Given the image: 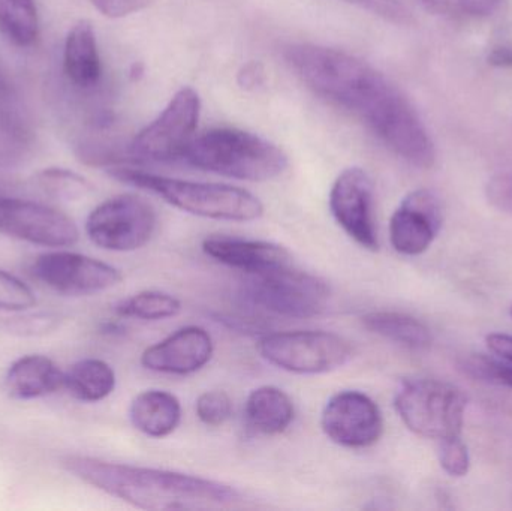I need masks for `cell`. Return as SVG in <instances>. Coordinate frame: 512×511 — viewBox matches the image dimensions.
<instances>
[{
  "instance_id": "22",
  "label": "cell",
  "mask_w": 512,
  "mask_h": 511,
  "mask_svg": "<svg viewBox=\"0 0 512 511\" xmlns=\"http://www.w3.org/2000/svg\"><path fill=\"white\" fill-rule=\"evenodd\" d=\"M65 389L81 402H99L116 389V372L101 359H83L65 372Z\"/></svg>"
},
{
  "instance_id": "17",
  "label": "cell",
  "mask_w": 512,
  "mask_h": 511,
  "mask_svg": "<svg viewBox=\"0 0 512 511\" xmlns=\"http://www.w3.org/2000/svg\"><path fill=\"white\" fill-rule=\"evenodd\" d=\"M3 386L5 392L18 401L44 398L65 387V372L47 356L30 354L9 366Z\"/></svg>"
},
{
  "instance_id": "1",
  "label": "cell",
  "mask_w": 512,
  "mask_h": 511,
  "mask_svg": "<svg viewBox=\"0 0 512 511\" xmlns=\"http://www.w3.org/2000/svg\"><path fill=\"white\" fill-rule=\"evenodd\" d=\"M286 60L310 90L366 123L399 158L421 170L435 165L426 126L405 95L369 63L345 51L295 44Z\"/></svg>"
},
{
  "instance_id": "8",
  "label": "cell",
  "mask_w": 512,
  "mask_h": 511,
  "mask_svg": "<svg viewBox=\"0 0 512 511\" xmlns=\"http://www.w3.org/2000/svg\"><path fill=\"white\" fill-rule=\"evenodd\" d=\"M158 216L152 204L137 195L110 198L92 210L86 233L99 248L113 252H132L152 239Z\"/></svg>"
},
{
  "instance_id": "15",
  "label": "cell",
  "mask_w": 512,
  "mask_h": 511,
  "mask_svg": "<svg viewBox=\"0 0 512 511\" xmlns=\"http://www.w3.org/2000/svg\"><path fill=\"white\" fill-rule=\"evenodd\" d=\"M215 345L203 327H182L141 354V365L152 372L191 375L212 360Z\"/></svg>"
},
{
  "instance_id": "2",
  "label": "cell",
  "mask_w": 512,
  "mask_h": 511,
  "mask_svg": "<svg viewBox=\"0 0 512 511\" xmlns=\"http://www.w3.org/2000/svg\"><path fill=\"white\" fill-rule=\"evenodd\" d=\"M69 474L111 497L143 510H236L248 506L233 486L191 474L116 464L90 456L60 461Z\"/></svg>"
},
{
  "instance_id": "35",
  "label": "cell",
  "mask_w": 512,
  "mask_h": 511,
  "mask_svg": "<svg viewBox=\"0 0 512 511\" xmlns=\"http://www.w3.org/2000/svg\"><path fill=\"white\" fill-rule=\"evenodd\" d=\"M487 347L495 353L499 359L512 363V336L505 333H492L487 336Z\"/></svg>"
},
{
  "instance_id": "24",
  "label": "cell",
  "mask_w": 512,
  "mask_h": 511,
  "mask_svg": "<svg viewBox=\"0 0 512 511\" xmlns=\"http://www.w3.org/2000/svg\"><path fill=\"white\" fill-rule=\"evenodd\" d=\"M182 311V303L177 297L164 291H141L116 306L120 317L137 318L143 321H159L176 317Z\"/></svg>"
},
{
  "instance_id": "28",
  "label": "cell",
  "mask_w": 512,
  "mask_h": 511,
  "mask_svg": "<svg viewBox=\"0 0 512 511\" xmlns=\"http://www.w3.org/2000/svg\"><path fill=\"white\" fill-rule=\"evenodd\" d=\"M198 419L207 426H222L233 416V402L230 396L219 390L203 393L195 405Z\"/></svg>"
},
{
  "instance_id": "20",
  "label": "cell",
  "mask_w": 512,
  "mask_h": 511,
  "mask_svg": "<svg viewBox=\"0 0 512 511\" xmlns=\"http://www.w3.org/2000/svg\"><path fill=\"white\" fill-rule=\"evenodd\" d=\"M246 420L262 435L283 434L294 422L295 410L291 398L274 386H262L249 395L245 407Z\"/></svg>"
},
{
  "instance_id": "39",
  "label": "cell",
  "mask_w": 512,
  "mask_h": 511,
  "mask_svg": "<svg viewBox=\"0 0 512 511\" xmlns=\"http://www.w3.org/2000/svg\"><path fill=\"white\" fill-rule=\"evenodd\" d=\"M511 315H512V306H511Z\"/></svg>"
},
{
  "instance_id": "23",
  "label": "cell",
  "mask_w": 512,
  "mask_h": 511,
  "mask_svg": "<svg viewBox=\"0 0 512 511\" xmlns=\"http://www.w3.org/2000/svg\"><path fill=\"white\" fill-rule=\"evenodd\" d=\"M0 33L17 47H30L39 35L33 0H0Z\"/></svg>"
},
{
  "instance_id": "26",
  "label": "cell",
  "mask_w": 512,
  "mask_h": 511,
  "mask_svg": "<svg viewBox=\"0 0 512 511\" xmlns=\"http://www.w3.org/2000/svg\"><path fill=\"white\" fill-rule=\"evenodd\" d=\"M460 369L474 380L512 390V363L483 354H472L460 362Z\"/></svg>"
},
{
  "instance_id": "29",
  "label": "cell",
  "mask_w": 512,
  "mask_h": 511,
  "mask_svg": "<svg viewBox=\"0 0 512 511\" xmlns=\"http://www.w3.org/2000/svg\"><path fill=\"white\" fill-rule=\"evenodd\" d=\"M439 462L448 476L465 477L471 470V455L468 446L462 441V437L441 441L439 447Z\"/></svg>"
},
{
  "instance_id": "10",
  "label": "cell",
  "mask_w": 512,
  "mask_h": 511,
  "mask_svg": "<svg viewBox=\"0 0 512 511\" xmlns=\"http://www.w3.org/2000/svg\"><path fill=\"white\" fill-rule=\"evenodd\" d=\"M32 272L42 284L65 296H92L110 290L122 281V273L116 267L68 251L39 255Z\"/></svg>"
},
{
  "instance_id": "34",
  "label": "cell",
  "mask_w": 512,
  "mask_h": 511,
  "mask_svg": "<svg viewBox=\"0 0 512 511\" xmlns=\"http://www.w3.org/2000/svg\"><path fill=\"white\" fill-rule=\"evenodd\" d=\"M460 9L472 17H487L498 8L501 0H457Z\"/></svg>"
},
{
  "instance_id": "3",
  "label": "cell",
  "mask_w": 512,
  "mask_h": 511,
  "mask_svg": "<svg viewBox=\"0 0 512 511\" xmlns=\"http://www.w3.org/2000/svg\"><path fill=\"white\" fill-rule=\"evenodd\" d=\"M108 174L126 185L152 192L171 206L201 218L251 222L264 215L261 200L237 186L171 179L129 167H113Z\"/></svg>"
},
{
  "instance_id": "36",
  "label": "cell",
  "mask_w": 512,
  "mask_h": 511,
  "mask_svg": "<svg viewBox=\"0 0 512 511\" xmlns=\"http://www.w3.org/2000/svg\"><path fill=\"white\" fill-rule=\"evenodd\" d=\"M240 86L245 89H255L264 83V68L259 63H249L239 74Z\"/></svg>"
},
{
  "instance_id": "19",
  "label": "cell",
  "mask_w": 512,
  "mask_h": 511,
  "mask_svg": "<svg viewBox=\"0 0 512 511\" xmlns=\"http://www.w3.org/2000/svg\"><path fill=\"white\" fill-rule=\"evenodd\" d=\"M129 419L141 434L150 438H165L179 428L182 405L173 393L146 390L132 401Z\"/></svg>"
},
{
  "instance_id": "31",
  "label": "cell",
  "mask_w": 512,
  "mask_h": 511,
  "mask_svg": "<svg viewBox=\"0 0 512 511\" xmlns=\"http://www.w3.org/2000/svg\"><path fill=\"white\" fill-rule=\"evenodd\" d=\"M105 17L122 18L152 5L155 0H90Z\"/></svg>"
},
{
  "instance_id": "38",
  "label": "cell",
  "mask_w": 512,
  "mask_h": 511,
  "mask_svg": "<svg viewBox=\"0 0 512 511\" xmlns=\"http://www.w3.org/2000/svg\"><path fill=\"white\" fill-rule=\"evenodd\" d=\"M12 92L11 87H9L8 80H6L5 75L0 71V105L8 102V99L11 98Z\"/></svg>"
},
{
  "instance_id": "33",
  "label": "cell",
  "mask_w": 512,
  "mask_h": 511,
  "mask_svg": "<svg viewBox=\"0 0 512 511\" xmlns=\"http://www.w3.org/2000/svg\"><path fill=\"white\" fill-rule=\"evenodd\" d=\"M57 324V318L50 314L32 315L20 318L11 324V330L18 335L33 336L50 332Z\"/></svg>"
},
{
  "instance_id": "7",
  "label": "cell",
  "mask_w": 512,
  "mask_h": 511,
  "mask_svg": "<svg viewBox=\"0 0 512 511\" xmlns=\"http://www.w3.org/2000/svg\"><path fill=\"white\" fill-rule=\"evenodd\" d=\"M258 351L270 365L300 375L336 371L354 356L348 339L321 330L271 333L259 341Z\"/></svg>"
},
{
  "instance_id": "18",
  "label": "cell",
  "mask_w": 512,
  "mask_h": 511,
  "mask_svg": "<svg viewBox=\"0 0 512 511\" xmlns=\"http://www.w3.org/2000/svg\"><path fill=\"white\" fill-rule=\"evenodd\" d=\"M63 68L66 77L80 89H92L101 80V57L90 21H78L69 30L63 51Z\"/></svg>"
},
{
  "instance_id": "27",
  "label": "cell",
  "mask_w": 512,
  "mask_h": 511,
  "mask_svg": "<svg viewBox=\"0 0 512 511\" xmlns=\"http://www.w3.org/2000/svg\"><path fill=\"white\" fill-rule=\"evenodd\" d=\"M36 305L35 293L21 279L0 270V311L23 312Z\"/></svg>"
},
{
  "instance_id": "12",
  "label": "cell",
  "mask_w": 512,
  "mask_h": 511,
  "mask_svg": "<svg viewBox=\"0 0 512 511\" xmlns=\"http://www.w3.org/2000/svg\"><path fill=\"white\" fill-rule=\"evenodd\" d=\"M330 210L337 224L367 251H378L375 192L369 174L351 167L339 174L330 191Z\"/></svg>"
},
{
  "instance_id": "21",
  "label": "cell",
  "mask_w": 512,
  "mask_h": 511,
  "mask_svg": "<svg viewBox=\"0 0 512 511\" xmlns=\"http://www.w3.org/2000/svg\"><path fill=\"white\" fill-rule=\"evenodd\" d=\"M361 321L369 332L411 350H424L432 344L429 327L423 321L402 312H369Z\"/></svg>"
},
{
  "instance_id": "16",
  "label": "cell",
  "mask_w": 512,
  "mask_h": 511,
  "mask_svg": "<svg viewBox=\"0 0 512 511\" xmlns=\"http://www.w3.org/2000/svg\"><path fill=\"white\" fill-rule=\"evenodd\" d=\"M203 251L218 263L242 270L248 275L270 272L291 264L292 257L283 246L264 240L213 236L203 242Z\"/></svg>"
},
{
  "instance_id": "11",
  "label": "cell",
  "mask_w": 512,
  "mask_h": 511,
  "mask_svg": "<svg viewBox=\"0 0 512 511\" xmlns=\"http://www.w3.org/2000/svg\"><path fill=\"white\" fill-rule=\"evenodd\" d=\"M324 434L337 446L367 449L384 434V417L370 396L343 390L328 399L321 416Z\"/></svg>"
},
{
  "instance_id": "13",
  "label": "cell",
  "mask_w": 512,
  "mask_h": 511,
  "mask_svg": "<svg viewBox=\"0 0 512 511\" xmlns=\"http://www.w3.org/2000/svg\"><path fill=\"white\" fill-rule=\"evenodd\" d=\"M0 233L45 248H66L80 239L75 222L54 207L0 197Z\"/></svg>"
},
{
  "instance_id": "37",
  "label": "cell",
  "mask_w": 512,
  "mask_h": 511,
  "mask_svg": "<svg viewBox=\"0 0 512 511\" xmlns=\"http://www.w3.org/2000/svg\"><path fill=\"white\" fill-rule=\"evenodd\" d=\"M489 65L495 68H512V45H498L487 56Z\"/></svg>"
},
{
  "instance_id": "25",
  "label": "cell",
  "mask_w": 512,
  "mask_h": 511,
  "mask_svg": "<svg viewBox=\"0 0 512 511\" xmlns=\"http://www.w3.org/2000/svg\"><path fill=\"white\" fill-rule=\"evenodd\" d=\"M39 188L56 200L75 201L86 197L92 185L80 174L65 168H47L36 174Z\"/></svg>"
},
{
  "instance_id": "32",
  "label": "cell",
  "mask_w": 512,
  "mask_h": 511,
  "mask_svg": "<svg viewBox=\"0 0 512 511\" xmlns=\"http://www.w3.org/2000/svg\"><path fill=\"white\" fill-rule=\"evenodd\" d=\"M348 2L369 9L394 23H403L408 20V11L402 5V0H348Z\"/></svg>"
},
{
  "instance_id": "14",
  "label": "cell",
  "mask_w": 512,
  "mask_h": 511,
  "mask_svg": "<svg viewBox=\"0 0 512 511\" xmlns=\"http://www.w3.org/2000/svg\"><path fill=\"white\" fill-rule=\"evenodd\" d=\"M444 222L441 200L429 189H417L403 198L390 221V242L399 254H424L438 237Z\"/></svg>"
},
{
  "instance_id": "30",
  "label": "cell",
  "mask_w": 512,
  "mask_h": 511,
  "mask_svg": "<svg viewBox=\"0 0 512 511\" xmlns=\"http://www.w3.org/2000/svg\"><path fill=\"white\" fill-rule=\"evenodd\" d=\"M486 197L499 212L512 216V173L493 176L487 182Z\"/></svg>"
},
{
  "instance_id": "4",
  "label": "cell",
  "mask_w": 512,
  "mask_h": 511,
  "mask_svg": "<svg viewBox=\"0 0 512 511\" xmlns=\"http://www.w3.org/2000/svg\"><path fill=\"white\" fill-rule=\"evenodd\" d=\"M183 159L192 167L248 182L282 176L288 156L259 135L233 128L210 129L192 140Z\"/></svg>"
},
{
  "instance_id": "9",
  "label": "cell",
  "mask_w": 512,
  "mask_h": 511,
  "mask_svg": "<svg viewBox=\"0 0 512 511\" xmlns=\"http://www.w3.org/2000/svg\"><path fill=\"white\" fill-rule=\"evenodd\" d=\"M200 113V96L192 87H183L171 98L158 119L134 138L132 156L147 161L183 159L195 138Z\"/></svg>"
},
{
  "instance_id": "5",
  "label": "cell",
  "mask_w": 512,
  "mask_h": 511,
  "mask_svg": "<svg viewBox=\"0 0 512 511\" xmlns=\"http://www.w3.org/2000/svg\"><path fill=\"white\" fill-rule=\"evenodd\" d=\"M394 407L409 431L441 443L462 437L468 398L454 384L418 378L402 384Z\"/></svg>"
},
{
  "instance_id": "6",
  "label": "cell",
  "mask_w": 512,
  "mask_h": 511,
  "mask_svg": "<svg viewBox=\"0 0 512 511\" xmlns=\"http://www.w3.org/2000/svg\"><path fill=\"white\" fill-rule=\"evenodd\" d=\"M242 294L256 308L285 318H315L324 314L330 302L327 282L301 272L289 264L270 272L248 275Z\"/></svg>"
}]
</instances>
